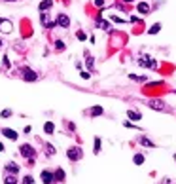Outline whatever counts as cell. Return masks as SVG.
<instances>
[{
  "mask_svg": "<svg viewBox=\"0 0 176 184\" xmlns=\"http://www.w3.org/2000/svg\"><path fill=\"white\" fill-rule=\"evenodd\" d=\"M80 74H81V78H84V80H89V78H91V72H89V70H81Z\"/></svg>",
  "mask_w": 176,
  "mask_h": 184,
  "instance_id": "cell-31",
  "label": "cell"
},
{
  "mask_svg": "<svg viewBox=\"0 0 176 184\" xmlns=\"http://www.w3.org/2000/svg\"><path fill=\"white\" fill-rule=\"evenodd\" d=\"M0 116H2V118H10V116H12V110H10V108L2 110V114H0Z\"/></svg>",
  "mask_w": 176,
  "mask_h": 184,
  "instance_id": "cell-32",
  "label": "cell"
},
{
  "mask_svg": "<svg viewBox=\"0 0 176 184\" xmlns=\"http://www.w3.org/2000/svg\"><path fill=\"white\" fill-rule=\"evenodd\" d=\"M110 19H112V21H114V23H120V25H123V23H125V19H121V17H117V15H110Z\"/></svg>",
  "mask_w": 176,
  "mask_h": 184,
  "instance_id": "cell-28",
  "label": "cell"
},
{
  "mask_svg": "<svg viewBox=\"0 0 176 184\" xmlns=\"http://www.w3.org/2000/svg\"><path fill=\"white\" fill-rule=\"evenodd\" d=\"M13 29V23L10 21V19H0V30H2L4 34H10Z\"/></svg>",
  "mask_w": 176,
  "mask_h": 184,
  "instance_id": "cell-7",
  "label": "cell"
},
{
  "mask_svg": "<svg viewBox=\"0 0 176 184\" xmlns=\"http://www.w3.org/2000/svg\"><path fill=\"white\" fill-rule=\"evenodd\" d=\"M129 78L134 82H146V76H136V74H129Z\"/></svg>",
  "mask_w": 176,
  "mask_h": 184,
  "instance_id": "cell-26",
  "label": "cell"
},
{
  "mask_svg": "<svg viewBox=\"0 0 176 184\" xmlns=\"http://www.w3.org/2000/svg\"><path fill=\"white\" fill-rule=\"evenodd\" d=\"M123 2H127V4H129V2H133V0H123Z\"/></svg>",
  "mask_w": 176,
  "mask_h": 184,
  "instance_id": "cell-38",
  "label": "cell"
},
{
  "mask_svg": "<svg viewBox=\"0 0 176 184\" xmlns=\"http://www.w3.org/2000/svg\"><path fill=\"white\" fill-rule=\"evenodd\" d=\"M81 156H84V152H81L80 146H72V148H68V150H66V158H68L70 161H80Z\"/></svg>",
  "mask_w": 176,
  "mask_h": 184,
  "instance_id": "cell-1",
  "label": "cell"
},
{
  "mask_svg": "<svg viewBox=\"0 0 176 184\" xmlns=\"http://www.w3.org/2000/svg\"><path fill=\"white\" fill-rule=\"evenodd\" d=\"M133 163H134V165H142V163H144V156L142 154H134L133 156Z\"/></svg>",
  "mask_w": 176,
  "mask_h": 184,
  "instance_id": "cell-22",
  "label": "cell"
},
{
  "mask_svg": "<svg viewBox=\"0 0 176 184\" xmlns=\"http://www.w3.org/2000/svg\"><path fill=\"white\" fill-rule=\"evenodd\" d=\"M159 30H161V23H153L152 27L148 29V34H157Z\"/></svg>",
  "mask_w": 176,
  "mask_h": 184,
  "instance_id": "cell-21",
  "label": "cell"
},
{
  "mask_svg": "<svg viewBox=\"0 0 176 184\" xmlns=\"http://www.w3.org/2000/svg\"><path fill=\"white\" fill-rule=\"evenodd\" d=\"M93 152H95V154H100V139H99V137H95V142H93Z\"/></svg>",
  "mask_w": 176,
  "mask_h": 184,
  "instance_id": "cell-23",
  "label": "cell"
},
{
  "mask_svg": "<svg viewBox=\"0 0 176 184\" xmlns=\"http://www.w3.org/2000/svg\"><path fill=\"white\" fill-rule=\"evenodd\" d=\"M53 177H55V180H59V182H65V178H66V173H65V171L59 167V169H57V171L53 173Z\"/></svg>",
  "mask_w": 176,
  "mask_h": 184,
  "instance_id": "cell-17",
  "label": "cell"
},
{
  "mask_svg": "<svg viewBox=\"0 0 176 184\" xmlns=\"http://www.w3.org/2000/svg\"><path fill=\"white\" fill-rule=\"evenodd\" d=\"M127 118L129 120H134V121H140L142 120V114H140V112H136V110H127Z\"/></svg>",
  "mask_w": 176,
  "mask_h": 184,
  "instance_id": "cell-14",
  "label": "cell"
},
{
  "mask_svg": "<svg viewBox=\"0 0 176 184\" xmlns=\"http://www.w3.org/2000/svg\"><path fill=\"white\" fill-rule=\"evenodd\" d=\"M4 66H6V68L10 66V59H8V57H4Z\"/></svg>",
  "mask_w": 176,
  "mask_h": 184,
  "instance_id": "cell-35",
  "label": "cell"
},
{
  "mask_svg": "<svg viewBox=\"0 0 176 184\" xmlns=\"http://www.w3.org/2000/svg\"><path fill=\"white\" fill-rule=\"evenodd\" d=\"M55 25H59L61 29H68L70 27V17L66 13H59L57 19H55Z\"/></svg>",
  "mask_w": 176,
  "mask_h": 184,
  "instance_id": "cell-4",
  "label": "cell"
},
{
  "mask_svg": "<svg viewBox=\"0 0 176 184\" xmlns=\"http://www.w3.org/2000/svg\"><path fill=\"white\" fill-rule=\"evenodd\" d=\"M40 23H42L45 29H53V27H55V23L49 19V15H48V13H44V12L40 13Z\"/></svg>",
  "mask_w": 176,
  "mask_h": 184,
  "instance_id": "cell-9",
  "label": "cell"
},
{
  "mask_svg": "<svg viewBox=\"0 0 176 184\" xmlns=\"http://www.w3.org/2000/svg\"><path fill=\"white\" fill-rule=\"evenodd\" d=\"M45 154H48V156H55V148H53V144L45 142Z\"/></svg>",
  "mask_w": 176,
  "mask_h": 184,
  "instance_id": "cell-24",
  "label": "cell"
},
{
  "mask_svg": "<svg viewBox=\"0 0 176 184\" xmlns=\"http://www.w3.org/2000/svg\"><path fill=\"white\" fill-rule=\"evenodd\" d=\"M19 152H21L23 158H27V160H32V158L36 156V150L30 144H21V148H19Z\"/></svg>",
  "mask_w": 176,
  "mask_h": 184,
  "instance_id": "cell-3",
  "label": "cell"
},
{
  "mask_svg": "<svg viewBox=\"0 0 176 184\" xmlns=\"http://www.w3.org/2000/svg\"><path fill=\"white\" fill-rule=\"evenodd\" d=\"M40 178H42V182H44V184H53V180H55L53 173L48 171V169H44L42 173H40Z\"/></svg>",
  "mask_w": 176,
  "mask_h": 184,
  "instance_id": "cell-8",
  "label": "cell"
},
{
  "mask_svg": "<svg viewBox=\"0 0 176 184\" xmlns=\"http://www.w3.org/2000/svg\"><path fill=\"white\" fill-rule=\"evenodd\" d=\"M148 106H150V108H153V110H161V112H163V110H169L161 99H150V101H148Z\"/></svg>",
  "mask_w": 176,
  "mask_h": 184,
  "instance_id": "cell-5",
  "label": "cell"
},
{
  "mask_svg": "<svg viewBox=\"0 0 176 184\" xmlns=\"http://www.w3.org/2000/svg\"><path fill=\"white\" fill-rule=\"evenodd\" d=\"M6 173H10V175H17V173H19V165L15 161L6 163Z\"/></svg>",
  "mask_w": 176,
  "mask_h": 184,
  "instance_id": "cell-11",
  "label": "cell"
},
{
  "mask_svg": "<svg viewBox=\"0 0 176 184\" xmlns=\"http://www.w3.org/2000/svg\"><path fill=\"white\" fill-rule=\"evenodd\" d=\"M23 184H34V178L30 177V175H27V177H23Z\"/></svg>",
  "mask_w": 176,
  "mask_h": 184,
  "instance_id": "cell-29",
  "label": "cell"
},
{
  "mask_svg": "<svg viewBox=\"0 0 176 184\" xmlns=\"http://www.w3.org/2000/svg\"><path fill=\"white\" fill-rule=\"evenodd\" d=\"M85 65H87V68H89V70H93V65H95V61H93V57H89V55H87V59H85Z\"/></svg>",
  "mask_w": 176,
  "mask_h": 184,
  "instance_id": "cell-27",
  "label": "cell"
},
{
  "mask_svg": "<svg viewBox=\"0 0 176 184\" xmlns=\"http://www.w3.org/2000/svg\"><path fill=\"white\" fill-rule=\"evenodd\" d=\"M2 135L4 137H6V139H10V141H17V131H15V129H10V127H4V129H2Z\"/></svg>",
  "mask_w": 176,
  "mask_h": 184,
  "instance_id": "cell-10",
  "label": "cell"
},
{
  "mask_svg": "<svg viewBox=\"0 0 176 184\" xmlns=\"http://www.w3.org/2000/svg\"><path fill=\"white\" fill-rule=\"evenodd\" d=\"M138 142H140L142 146H148V148H155V142H152L150 139H146V137H138Z\"/></svg>",
  "mask_w": 176,
  "mask_h": 184,
  "instance_id": "cell-19",
  "label": "cell"
},
{
  "mask_svg": "<svg viewBox=\"0 0 176 184\" xmlns=\"http://www.w3.org/2000/svg\"><path fill=\"white\" fill-rule=\"evenodd\" d=\"M174 160H176V154H174Z\"/></svg>",
  "mask_w": 176,
  "mask_h": 184,
  "instance_id": "cell-40",
  "label": "cell"
},
{
  "mask_svg": "<svg viewBox=\"0 0 176 184\" xmlns=\"http://www.w3.org/2000/svg\"><path fill=\"white\" fill-rule=\"evenodd\" d=\"M21 74H23V80H25V82H36V80L40 78V76L36 74L32 68H29V66H25V68L21 70Z\"/></svg>",
  "mask_w": 176,
  "mask_h": 184,
  "instance_id": "cell-2",
  "label": "cell"
},
{
  "mask_svg": "<svg viewBox=\"0 0 176 184\" xmlns=\"http://www.w3.org/2000/svg\"><path fill=\"white\" fill-rule=\"evenodd\" d=\"M95 6L97 8H102V6H104V0H95Z\"/></svg>",
  "mask_w": 176,
  "mask_h": 184,
  "instance_id": "cell-33",
  "label": "cell"
},
{
  "mask_svg": "<svg viewBox=\"0 0 176 184\" xmlns=\"http://www.w3.org/2000/svg\"><path fill=\"white\" fill-rule=\"evenodd\" d=\"M6 2H15V0H6Z\"/></svg>",
  "mask_w": 176,
  "mask_h": 184,
  "instance_id": "cell-39",
  "label": "cell"
},
{
  "mask_svg": "<svg viewBox=\"0 0 176 184\" xmlns=\"http://www.w3.org/2000/svg\"><path fill=\"white\" fill-rule=\"evenodd\" d=\"M44 131H45V135H53V133H55V124H53V121H45V124H44Z\"/></svg>",
  "mask_w": 176,
  "mask_h": 184,
  "instance_id": "cell-16",
  "label": "cell"
},
{
  "mask_svg": "<svg viewBox=\"0 0 176 184\" xmlns=\"http://www.w3.org/2000/svg\"><path fill=\"white\" fill-rule=\"evenodd\" d=\"M97 27H99V29H102V30H112V25H110V21H104L102 17H99V19H97Z\"/></svg>",
  "mask_w": 176,
  "mask_h": 184,
  "instance_id": "cell-13",
  "label": "cell"
},
{
  "mask_svg": "<svg viewBox=\"0 0 176 184\" xmlns=\"http://www.w3.org/2000/svg\"><path fill=\"white\" fill-rule=\"evenodd\" d=\"M123 125H125V127H129V129H133V127H134V124H131V121H125ZM134 129H136V127H134Z\"/></svg>",
  "mask_w": 176,
  "mask_h": 184,
  "instance_id": "cell-34",
  "label": "cell"
},
{
  "mask_svg": "<svg viewBox=\"0 0 176 184\" xmlns=\"http://www.w3.org/2000/svg\"><path fill=\"white\" fill-rule=\"evenodd\" d=\"M2 46H4V42H2V40H0V49H2Z\"/></svg>",
  "mask_w": 176,
  "mask_h": 184,
  "instance_id": "cell-37",
  "label": "cell"
},
{
  "mask_svg": "<svg viewBox=\"0 0 176 184\" xmlns=\"http://www.w3.org/2000/svg\"><path fill=\"white\" fill-rule=\"evenodd\" d=\"M51 6H53V0H42V2L38 4V10L40 12H45V10H49Z\"/></svg>",
  "mask_w": 176,
  "mask_h": 184,
  "instance_id": "cell-15",
  "label": "cell"
},
{
  "mask_svg": "<svg viewBox=\"0 0 176 184\" xmlns=\"http://www.w3.org/2000/svg\"><path fill=\"white\" fill-rule=\"evenodd\" d=\"M65 48H66V46H65L63 40H57V42H55V49H57V52H65Z\"/></svg>",
  "mask_w": 176,
  "mask_h": 184,
  "instance_id": "cell-25",
  "label": "cell"
},
{
  "mask_svg": "<svg viewBox=\"0 0 176 184\" xmlns=\"http://www.w3.org/2000/svg\"><path fill=\"white\" fill-rule=\"evenodd\" d=\"M0 152H4V144H2V142H0Z\"/></svg>",
  "mask_w": 176,
  "mask_h": 184,
  "instance_id": "cell-36",
  "label": "cell"
},
{
  "mask_svg": "<svg viewBox=\"0 0 176 184\" xmlns=\"http://www.w3.org/2000/svg\"><path fill=\"white\" fill-rule=\"evenodd\" d=\"M136 10H138V13L148 15V13H150V4H148V2H138V4H136Z\"/></svg>",
  "mask_w": 176,
  "mask_h": 184,
  "instance_id": "cell-12",
  "label": "cell"
},
{
  "mask_svg": "<svg viewBox=\"0 0 176 184\" xmlns=\"http://www.w3.org/2000/svg\"><path fill=\"white\" fill-rule=\"evenodd\" d=\"M138 65H140V66H148V68H155V66H157V63H155V59L148 57V55H144V57H140V59H138Z\"/></svg>",
  "mask_w": 176,
  "mask_h": 184,
  "instance_id": "cell-6",
  "label": "cell"
},
{
  "mask_svg": "<svg viewBox=\"0 0 176 184\" xmlns=\"http://www.w3.org/2000/svg\"><path fill=\"white\" fill-rule=\"evenodd\" d=\"M89 114L93 116V118H97V116L104 114V108H102V106H99V105H97V106H93V108L89 110Z\"/></svg>",
  "mask_w": 176,
  "mask_h": 184,
  "instance_id": "cell-18",
  "label": "cell"
},
{
  "mask_svg": "<svg viewBox=\"0 0 176 184\" xmlns=\"http://www.w3.org/2000/svg\"><path fill=\"white\" fill-rule=\"evenodd\" d=\"M4 184H17V177L6 173V177H4Z\"/></svg>",
  "mask_w": 176,
  "mask_h": 184,
  "instance_id": "cell-20",
  "label": "cell"
},
{
  "mask_svg": "<svg viewBox=\"0 0 176 184\" xmlns=\"http://www.w3.org/2000/svg\"><path fill=\"white\" fill-rule=\"evenodd\" d=\"M76 36H78V40H81V42H84V40H87L85 32H81V30H78V32H76Z\"/></svg>",
  "mask_w": 176,
  "mask_h": 184,
  "instance_id": "cell-30",
  "label": "cell"
}]
</instances>
